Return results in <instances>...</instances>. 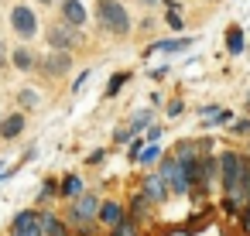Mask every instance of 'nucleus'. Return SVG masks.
Here are the masks:
<instances>
[{"mask_svg": "<svg viewBox=\"0 0 250 236\" xmlns=\"http://www.w3.org/2000/svg\"><path fill=\"white\" fill-rule=\"evenodd\" d=\"M96 18H100V28L113 38H127L134 31V21L127 14V7L120 4V0H100L96 4Z\"/></svg>", "mask_w": 250, "mask_h": 236, "instance_id": "nucleus-1", "label": "nucleus"}, {"mask_svg": "<svg viewBox=\"0 0 250 236\" xmlns=\"http://www.w3.org/2000/svg\"><path fill=\"white\" fill-rule=\"evenodd\" d=\"M96 212H100V198H96L93 192H83L79 198H72V205H69V212H65V226L86 236V233H93V226H96Z\"/></svg>", "mask_w": 250, "mask_h": 236, "instance_id": "nucleus-2", "label": "nucleus"}, {"mask_svg": "<svg viewBox=\"0 0 250 236\" xmlns=\"http://www.w3.org/2000/svg\"><path fill=\"white\" fill-rule=\"evenodd\" d=\"M216 164H219V178H223V192L226 188H233V185H240L247 175H250V161L240 154V151H219V157H216Z\"/></svg>", "mask_w": 250, "mask_h": 236, "instance_id": "nucleus-3", "label": "nucleus"}, {"mask_svg": "<svg viewBox=\"0 0 250 236\" xmlns=\"http://www.w3.org/2000/svg\"><path fill=\"white\" fill-rule=\"evenodd\" d=\"M158 178H161L165 188L175 192V195H188V188H192V181H188V175H185V164H178L171 154H165V161H161V168H158Z\"/></svg>", "mask_w": 250, "mask_h": 236, "instance_id": "nucleus-4", "label": "nucleus"}, {"mask_svg": "<svg viewBox=\"0 0 250 236\" xmlns=\"http://www.w3.org/2000/svg\"><path fill=\"white\" fill-rule=\"evenodd\" d=\"M45 38H48V45H52V52H69V55H72V52H76V48H79V45L86 41V35H83L79 28H69L65 21H59V24H52Z\"/></svg>", "mask_w": 250, "mask_h": 236, "instance_id": "nucleus-5", "label": "nucleus"}, {"mask_svg": "<svg viewBox=\"0 0 250 236\" xmlns=\"http://www.w3.org/2000/svg\"><path fill=\"white\" fill-rule=\"evenodd\" d=\"M11 31H14L18 38H24V41L38 38V14H35L28 4H14V7H11Z\"/></svg>", "mask_w": 250, "mask_h": 236, "instance_id": "nucleus-6", "label": "nucleus"}, {"mask_svg": "<svg viewBox=\"0 0 250 236\" xmlns=\"http://www.w3.org/2000/svg\"><path fill=\"white\" fill-rule=\"evenodd\" d=\"M38 69H42V76L59 79V76H65L72 69V55L69 52H48L45 59H38Z\"/></svg>", "mask_w": 250, "mask_h": 236, "instance_id": "nucleus-7", "label": "nucleus"}, {"mask_svg": "<svg viewBox=\"0 0 250 236\" xmlns=\"http://www.w3.org/2000/svg\"><path fill=\"white\" fill-rule=\"evenodd\" d=\"M7 236H42V226H38V212L35 209H24L11 219V233Z\"/></svg>", "mask_w": 250, "mask_h": 236, "instance_id": "nucleus-8", "label": "nucleus"}, {"mask_svg": "<svg viewBox=\"0 0 250 236\" xmlns=\"http://www.w3.org/2000/svg\"><path fill=\"white\" fill-rule=\"evenodd\" d=\"M124 219H127V212H124L120 202H113V198H110V202H100V212H96V222H100V226H106V229L113 233Z\"/></svg>", "mask_w": 250, "mask_h": 236, "instance_id": "nucleus-9", "label": "nucleus"}, {"mask_svg": "<svg viewBox=\"0 0 250 236\" xmlns=\"http://www.w3.org/2000/svg\"><path fill=\"white\" fill-rule=\"evenodd\" d=\"M141 195L151 202V205H158V202H165V195H168V188H165V181L158 178V171H151V175H144V181H141Z\"/></svg>", "mask_w": 250, "mask_h": 236, "instance_id": "nucleus-10", "label": "nucleus"}, {"mask_svg": "<svg viewBox=\"0 0 250 236\" xmlns=\"http://www.w3.org/2000/svg\"><path fill=\"white\" fill-rule=\"evenodd\" d=\"M86 7H83V0H62V21L69 24V28H86Z\"/></svg>", "mask_w": 250, "mask_h": 236, "instance_id": "nucleus-11", "label": "nucleus"}, {"mask_svg": "<svg viewBox=\"0 0 250 236\" xmlns=\"http://www.w3.org/2000/svg\"><path fill=\"white\" fill-rule=\"evenodd\" d=\"M38 226H42V236H69L65 219L55 212H38Z\"/></svg>", "mask_w": 250, "mask_h": 236, "instance_id": "nucleus-12", "label": "nucleus"}, {"mask_svg": "<svg viewBox=\"0 0 250 236\" xmlns=\"http://www.w3.org/2000/svg\"><path fill=\"white\" fill-rule=\"evenodd\" d=\"M216 175H219V164H216V157H199V178H195V188H212V181H216Z\"/></svg>", "mask_w": 250, "mask_h": 236, "instance_id": "nucleus-13", "label": "nucleus"}, {"mask_svg": "<svg viewBox=\"0 0 250 236\" xmlns=\"http://www.w3.org/2000/svg\"><path fill=\"white\" fill-rule=\"evenodd\" d=\"M11 65L21 69V72H31V69H38V55H35L28 45H21V48L11 52Z\"/></svg>", "mask_w": 250, "mask_h": 236, "instance_id": "nucleus-14", "label": "nucleus"}, {"mask_svg": "<svg viewBox=\"0 0 250 236\" xmlns=\"http://www.w3.org/2000/svg\"><path fill=\"white\" fill-rule=\"evenodd\" d=\"M24 113H11V117H4L0 120V137L4 140H14V137H21V130H24Z\"/></svg>", "mask_w": 250, "mask_h": 236, "instance_id": "nucleus-15", "label": "nucleus"}, {"mask_svg": "<svg viewBox=\"0 0 250 236\" xmlns=\"http://www.w3.org/2000/svg\"><path fill=\"white\" fill-rule=\"evenodd\" d=\"M185 48H192V38H161L158 45H151V52H165V55H171V52H185Z\"/></svg>", "mask_w": 250, "mask_h": 236, "instance_id": "nucleus-16", "label": "nucleus"}, {"mask_svg": "<svg viewBox=\"0 0 250 236\" xmlns=\"http://www.w3.org/2000/svg\"><path fill=\"white\" fill-rule=\"evenodd\" d=\"M86 188H83V178L79 175H65L62 178V185H59V195H65V198H79Z\"/></svg>", "mask_w": 250, "mask_h": 236, "instance_id": "nucleus-17", "label": "nucleus"}, {"mask_svg": "<svg viewBox=\"0 0 250 236\" xmlns=\"http://www.w3.org/2000/svg\"><path fill=\"white\" fill-rule=\"evenodd\" d=\"M151 120H154V110H141V113H134V117H130V134L141 137V130H147Z\"/></svg>", "mask_w": 250, "mask_h": 236, "instance_id": "nucleus-18", "label": "nucleus"}, {"mask_svg": "<svg viewBox=\"0 0 250 236\" xmlns=\"http://www.w3.org/2000/svg\"><path fill=\"white\" fill-rule=\"evenodd\" d=\"M226 52H229V55H240V52H243V28L233 24V28L226 31Z\"/></svg>", "mask_w": 250, "mask_h": 236, "instance_id": "nucleus-19", "label": "nucleus"}, {"mask_svg": "<svg viewBox=\"0 0 250 236\" xmlns=\"http://www.w3.org/2000/svg\"><path fill=\"white\" fill-rule=\"evenodd\" d=\"M124 82H130V76H127V72H117V76H110V82H106V96H117V93L124 89Z\"/></svg>", "mask_w": 250, "mask_h": 236, "instance_id": "nucleus-20", "label": "nucleus"}, {"mask_svg": "<svg viewBox=\"0 0 250 236\" xmlns=\"http://www.w3.org/2000/svg\"><path fill=\"white\" fill-rule=\"evenodd\" d=\"M18 103H21L24 110H35V106L42 103V96H38V93H31V89H21V93H18Z\"/></svg>", "mask_w": 250, "mask_h": 236, "instance_id": "nucleus-21", "label": "nucleus"}, {"mask_svg": "<svg viewBox=\"0 0 250 236\" xmlns=\"http://www.w3.org/2000/svg\"><path fill=\"white\" fill-rule=\"evenodd\" d=\"M229 134H236V137H250V117L233 120V123H229Z\"/></svg>", "mask_w": 250, "mask_h": 236, "instance_id": "nucleus-22", "label": "nucleus"}, {"mask_svg": "<svg viewBox=\"0 0 250 236\" xmlns=\"http://www.w3.org/2000/svg\"><path fill=\"white\" fill-rule=\"evenodd\" d=\"M137 161H141V164H144V168H147V164H154V161H161V151H158V147H144V151H141V157H137Z\"/></svg>", "mask_w": 250, "mask_h": 236, "instance_id": "nucleus-23", "label": "nucleus"}, {"mask_svg": "<svg viewBox=\"0 0 250 236\" xmlns=\"http://www.w3.org/2000/svg\"><path fill=\"white\" fill-rule=\"evenodd\" d=\"M110 236H137V229H134V219L127 216V219H124V222H120V226H117Z\"/></svg>", "mask_w": 250, "mask_h": 236, "instance_id": "nucleus-24", "label": "nucleus"}, {"mask_svg": "<svg viewBox=\"0 0 250 236\" xmlns=\"http://www.w3.org/2000/svg\"><path fill=\"white\" fill-rule=\"evenodd\" d=\"M130 140H134L130 127H117V130H113V144H130Z\"/></svg>", "mask_w": 250, "mask_h": 236, "instance_id": "nucleus-25", "label": "nucleus"}, {"mask_svg": "<svg viewBox=\"0 0 250 236\" xmlns=\"http://www.w3.org/2000/svg\"><path fill=\"white\" fill-rule=\"evenodd\" d=\"M141 151H144V140H141V137H134V140H130V151H127V157H130V161H137V157H141Z\"/></svg>", "mask_w": 250, "mask_h": 236, "instance_id": "nucleus-26", "label": "nucleus"}, {"mask_svg": "<svg viewBox=\"0 0 250 236\" xmlns=\"http://www.w3.org/2000/svg\"><path fill=\"white\" fill-rule=\"evenodd\" d=\"M165 110H168V117L175 120V117H182V110H185V103H182V99H171V103H168Z\"/></svg>", "mask_w": 250, "mask_h": 236, "instance_id": "nucleus-27", "label": "nucleus"}, {"mask_svg": "<svg viewBox=\"0 0 250 236\" xmlns=\"http://www.w3.org/2000/svg\"><path fill=\"white\" fill-rule=\"evenodd\" d=\"M55 192H59V185L48 178V181H42V192H38V195H42V198H48V195H55Z\"/></svg>", "mask_w": 250, "mask_h": 236, "instance_id": "nucleus-28", "label": "nucleus"}, {"mask_svg": "<svg viewBox=\"0 0 250 236\" xmlns=\"http://www.w3.org/2000/svg\"><path fill=\"white\" fill-rule=\"evenodd\" d=\"M168 28H171V31H182V28H185V24H182V18H178L175 11H168Z\"/></svg>", "mask_w": 250, "mask_h": 236, "instance_id": "nucleus-29", "label": "nucleus"}, {"mask_svg": "<svg viewBox=\"0 0 250 236\" xmlns=\"http://www.w3.org/2000/svg\"><path fill=\"white\" fill-rule=\"evenodd\" d=\"M4 65H11V52H7L4 41H0V69H4Z\"/></svg>", "mask_w": 250, "mask_h": 236, "instance_id": "nucleus-30", "label": "nucleus"}, {"mask_svg": "<svg viewBox=\"0 0 250 236\" xmlns=\"http://www.w3.org/2000/svg\"><path fill=\"white\" fill-rule=\"evenodd\" d=\"M154 28H158V21H154V18H144V21H141V28H137V31H154Z\"/></svg>", "mask_w": 250, "mask_h": 236, "instance_id": "nucleus-31", "label": "nucleus"}, {"mask_svg": "<svg viewBox=\"0 0 250 236\" xmlns=\"http://www.w3.org/2000/svg\"><path fill=\"white\" fill-rule=\"evenodd\" d=\"M161 137V127H147V140H158Z\"/></svg>", "mask_w": 250, "mask_h": 236, "instance_id": "nucleus-32", "label": "nucleus"}, {"mask_svg": "<svg viewBox=\"0 0 250 236\" xmlns=\"http://www.w3.org/2000/svg\"><path fill=\"white\" fill-rule=\"evenodd\" d=\"M144 7H158V4H168V0H141Z\"/></svg>", "mask_w": 250, "mask_h": 236, "instance_id": "nucleus-33", "label": "nucleus"}, {"mask_svg": "<svg viewBox=\"0 0 250 236\" xmlns=\"http://www.w3.org/2000/svg\"><path fill=\"white\" fill-rule=\"evenodd\" d=\"M243 157H247V161H250V144H247V154H243Z\"/></svg>", "mask_w": 250, "mask_h": 236, "instance_id": "nucleus-34", "label": "nucleus"}, {"mask_svg": "<svg viewBox=\"0 0 250 236\" xmlns=\"http://www.w3.org/2000/svg\"><path fill=\"white\" fill-rule=\"evenodd\" d=\"M42 4H55V0H42Z\"/></svg>", "mask_w": 250, "mask_h": 236, "instance_id": "nucleus-35", "label": "nucleus"}, {"mask_svg": "<svg viewBox=\"0 0 250 236\" xmlns=\"http://www.w3.org/2000/svg\"><path fill=\"white\" fill-rule=\"evenodd\" d=\"M247 110H250V99H247Z\"/></svg>", "mask_w": 250, "mask_h": 236, "instance_id": "nucleus-36", "label": "nucleus"}, {"mask_svg": "<svg viewBox=\"0 0 250 236\" xmlns=\"http://www.w3.org/2000/svg\"><path fill=\"white\" fill-rule=\"evenodd\" d=\"M0 120H4V117H0Z\"/></svg>", "mask_w": 250, "mask_h": 236, "instance_id": "nucleus-37", "label": "nucleus"}]
</instances>
